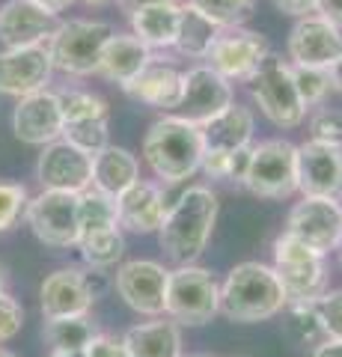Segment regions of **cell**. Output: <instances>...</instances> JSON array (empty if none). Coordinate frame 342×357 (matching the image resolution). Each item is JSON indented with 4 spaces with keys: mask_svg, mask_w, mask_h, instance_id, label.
Returning a JSON list of instances; mask_svg holds the SVG:
<instances>
[{
    "mask_svg": "<svg viewBox=\"0 0 342 357\" xmlns=\"http://www.w3.org/2000/svg\"><path fill=\"white\" fill-rule=\"evenodd\" d=\"M336 256H339V265H342V248H339V250H336Z\"/></svg>",
    "mask_w": 342,
    "mask_h": 357,
    "instance_id": "54",
    "label": "cell"
},
{
    "mask_svg": "<svg viewBox=\"0 0 342 357\" xmlns=\"http://www.w3.org/2000/svg\"><path fill=\"white\" fill-rule=\"evenodd\" d=\"M140 152L143 161L149 164V170L155 173V178L167 185H182L200 173L205 143L200 126L176 114H167L149 126Z\"/></svg>",
    "mask_w": 342,
    "mask_h": 357,
    "instance_id": "3",
    "label": "cell"
},
{
    "mask_svg": "<svg viewBox=\"0 0 342 357\" xmlns=\"http://www.w3.org/2000/svg\"><path fill=\"white\" fill-rule=\"evenodd\" d=\"M253 105L262 110V116L274 122L277 128H297L306 119V107L297 96L292 63L283 54H268L259 72L247 81Z\"/></svg>",
    "mask_w": 342,
    "mask_h": 357,
    "instance_id": "6",
    "label": "cell"
},
{
    "mask_svg": "<svg viewBox=\"0 0 342 357\" xmlns=\"http://www.w3.org/2000/svg\"><path fill=\"white\" fill-rule=\"evenodd\" d=\"M316 13L342 30V0H318V9H316Z\"/></svg>",
    "mask_w": 342,
    "mask_h": 357,
    "instance_id": "45",
    "label": "cell"
},
{
    "mask_svg": "<svg viewBox=\"0 0 342 357\" xmlns=\"http://www.w3.org/2000/svg\"><path fill=\"white\" fill-rule=\"evenodd\" d=\"M241 185L262 199H286L297 194V146L283 137L253 143L250 167Z\"/></svg>",
    "mask_w": 342,
    "mask_h": 357,
    "instance_id": "7",
    "label": "cell"
},
{
    "mask_svg": "<svg viewBox=\"0 0 342 357\" xmlns=\"http://www.w3.org/2000/svg\"><path fill=\"white\" fill-rule=\"evenodd\" d=\"M30 194L21 182H0V232H9L24 218Z\"/></svg>",
    "mask_w": 342,
    "mask_h": 357,
    "instance_id": "37",
    "label": "cell"
},
{
    "mask_svg": "<svg viewBox=\"0 0 342 357\" xmlns=\"http://www.w3.org/2000/svg\"><path fill=\"white\" fill-rule=\"evenodd\" d=\"M238 357H244V354H238Z\"/></svg>",
    "mask_w": 342,
    "mask_h": 357,
    "instance_id": "56",
    "label": "cell"
},
{
    "mask_svg": "<svg viewBox=\"0 0 342 357\" xmlns=\"http://www.w3.org/2000/svg\"><path fill=\"white\" fill-rule=\"evenodd\" d=\"M292 77H295V86H297V96L306 110H316L325 105L330 86V72L327 69H304V66H292Z\"/></svg>",
    "mask_w": 342,
    "mask_h": 357,
    "instance_id": "36",
    "label": "cell"
},
{
    "mask_svg": "<svg viewBox=\"0 0 342 357\" xmlns=\"http://www.w3.org/2000/svg\"><path fill=\"white\" fill-rule=\"evenodd\" d=\"M21 325H24V307L18 304L13 295H0V345L15 340L21 333Z\"/></svg>",
    "mask_w": 342,
    "mask_h": 357,
    "instance_id": "40",
    "label": "cell"
},
{
    "mask_svg": "<svg viewBox=\"0 0 342 357\" xmlns=\"http://www.w3.org/2000/svg\"><path fill=\"white\" fill-rule=\"evenodd\" d=\"M274 274L280 277L283 292L289 301H316L327 292V265L325 256L310 250L289 232L274 238Z\"/></svg>",
    "mask_w": 342,
    "mask_h": 357,
    "instance_id": "8",
    "label": "cell"
},
{
    "mask_svg": "<svg viewBox=\"0 0 342 357\" xmlns=\"http://www.w3.org/2000/svg\"><path fill=\"white\" fill-rule=\"evenodd\" d=\"M60 21L33 0H6L0 6V42L6 48H33L51 39Z\"/></svg>",
    "mask_w": 342,
    "mask_h": 357,
    "instance_id": "20",
    "label": "cell"
},
{
    "mask_svg": "<svg viewBox=\"0 0 342 357\" xmlns=\"http://www.w3.org/2000/svg\"><path fill=\"white\" fill-rule=\"evenodd\" d=\"M78 250H81V259H84L86 268L110 271V268H116L125 256V236H123L119 227L93 232V236H84L78 241Z\"/></svg>",
    "mask_w": 342,
    "mask_h": 357,
    "instance_id": "30",
    "label": "cell"
},
{
    "mask_svg": "<svg viewBox=\"0 0 342 357\" xmlns=\"http://www.w3.org/2000/svg\"><path fill=\"white\" fill-rule=\"evenodd\" d=\"M13 134L27 146H48L63 137V114L57 102V89H39L15 102Z\"/></svg>",
    "mask_w": 342,
    "mask_h": 357,
    "instance_id": "19",
    "label": "cell"
},
{
    "mask_svg": "<svg viewBox=\"0 0 342 357\" xmlns=\"http://www.w3.org/2000/svg\"><path fill=\"white\" fill-rule=\"evenodd\" d=\"M36 178L42 191L84 194L93 185V158L60 137L42 146L36 161Z\"/></svg>",
    "mask_w": 342,
    "mask_h": 357,
    "instance_id": "15",
    "label": "cell"
},
{
    "mask_svg": "<svg viewBox=\"0 0 342 357\" xmlns=\"http://www.w3.org/2000/svg\"><path fill=\"white\" fill-rule=\"evenodd\" d=\"M310 140L342 146V107H316L310 116Z\"/></svg>",
    "mask_w": 342,
    "mask_h": 357,
    "instance_id": "38",
    "label": "cell"
},
{
    "mask_svg": "<svg viewBox=\"0 0 342 357\" xmlns=\"http://www.w3.org/2000/svg\"><path fill=\"white\" fill-rule=\"evenodd\" d=\"M313 357H342V340H325L313 349Z\"/></svg>",
    "mask_w": 342,
    "mask_h": 357,
    "instance_id": "47",
    "label": "cell"
},
{
    "mask_svg": "<svg viewBox=\"0 0 342 357\" xmlns=\"http://www.w3.org/2000/svg\"><path fill=\"white\" fill-rule=\"evenodd\" d=\"M167 280L170 268L155 259H131L116 268L114 286L125 304L140 316L158 319L167 304Z\"/></svg>",
    "mask_w": 342,
    "mask_h": 357,
    "instance_id": "14",
    "label": "cell"
},
{
    "mask_svg": "<svg viewBox=\"0 0 342 357\" xmlns=\"http://www.w3.org/2000/svg\"><path fill=\"white\" fill-rule=\"evenodd\" d=\"M84 357H128L123 337H114V333H98V337L84 349Z\"/></svg>",
    "mask_w": 342,
    "mask_h": 357,
    "instance_id": "41",
    "label": "cell"
},
{
    "mask_svg": "<svg viewBox=\"0 0 342 357\" xmlns=\"http://www.w3.org/2000/svg\"><path fill=\"white\" fill-rule=\"evenodd\" d=\"M0 357H18L15 351H9V349H0Z\"/></svg>",
    "mask_w": 342,
    "mask_h": 357,
    "instance_id": "52",
    "label": "cell"
},
{
    "mask_svg": "<svg viewBox=\"0 0 342 357\" xmlns=\"http://www.w3.org/2000/svg\"><path fill=\"white\" fill-rule=\"evenodd\" d=\"M140 178V161L137 155L125 146H104L93 158V185L95 191H102L107 197L119 199L131 185Z\"/></svg>",
    "mask_w": 342,
    "mask_h": 357,
    "instance_id": "26",
    "label": "cell"
},
{
    "mask_svg": "<svg viewBox=\"0 0 342 357\" xmlns=\"http://www.w3.org/2000/svg\"><path fill=\"white\" fill-rule=\"evenodd\" d=\"M84 3H90V6H102V3H107V0H84Z\"/></svg>",
    "mask_w": 342,
    "mask_h": 357,
    "instance_id": "53",
    "label": "cell"
},
{
    "mask_svg": "<svg viewBox=\"0 0 342 357\" xmlns=\"http://www.w3.org/2000/svg\"><path fill=\"white\" fill-rule=\"evenodd\" d=\"M283 232L304 241L318 256L342 248V199L334 197H301L286 215Z\"/></svg>",
    "mask_w": 342,
    "mask_h": 357,
    "instance_id": "10",
    "label": "cell"
},
{
    "mask_svg": "<svg viewBox=\"0 0 342 357\" xmlns=\"http://www.w3.org/2000/svg\"><path fill=\"white\" fill-rule=\"evenodd\" d=\"M54 66L45 45L33 48H3L0 51V96L24 98L39 89H48Z\"/></svg>",
    "mask_w": 342,
    "mask_h": 357,
    "instance_id": "17",
    "label": "cell"
},
{
    "mask_svg": "<svg viewBox=\"0 0 342 357\" xmlns=\"http://www.w3.org/2000/svg\"><path fill=\"white\" fill-rule=\"evenodd\" d=\"M95 298L86 286V274L78 265H65L51 271L39 286V310L48 319H72L90 316Z\"/></svg>",
    "mask_w": 342,
    "mask_h": 357,
    "instance_id": "16",
    "label": "cell"
},
{
    "mask_svg": "<svg viewBox=\"0 0 342 357\" xmlns=\"http://www.w3.org/2000/svg\"><path fill=\"white\" fill-rule=\"evenodd\" d=\"M128 357H182V328L173 319H152L123 333Z\"/></svg>",
    "mask_w": 342,
    "mask_h": 357,
    "instance_id": "25",
    "label": "cell"
},
{
    "mask_svg": "<svg viewBox=\"0 0 342 357\" xmlns=\"http://www.w3.org/2000/svg\"><path fill=\"white\" fill-rule=\"evenodd\" d=\"M6 292V271H3V265H0V295Z\"/></svg>",
    "mask_w": 342,
    "mask_h": 357,
    "instance_id": "50",
    "label": "cell"
},
{
    "mask_svg": "<svg viewBox=\"0 0 342 357\" xmlns=\"http://www.w3.org/2000/svg\"><path fill=\"white\" fill-rule=\"evenodd\" d=\"M155 60V51H149L134 33H114L102 51V63H98V75L107 77L110 84L119 89H128L140 77V72Z\"/></svg>",
    "mask_w": 342,
    "mask_h": 357,
    "instance_id": "22",
    "label": "cell"
},
{
    "mask_svg": "<svg viewBox=\"0 0 342 357\" xmlns=\"http://www.w3.org/2000/svg\"><path fill=\"white\" fill-rule=\"evenodd\" d=\"M191 357H212V354H191Z\"/></svg>",
    "mask_w": 342,
    "mask_h": 357,
    "instance_id": "55",
    "label": "cell"
},
{
    "mask_svg": "<svg viewBox=\"0 0 342 357\" xmlns=\"http://www.w3.org/2000/svg\"><path fill=\"white\" fill-rule=\"evenodd\" d=\"M33 3H39V6H45L48 13H54V15H60L63 9H69L75 0H33Z\"/></svg>",
    "mask_w": 342,
    "mask_h": 357,
    "instance_id": "48",
    "label": "cell"
},
{
    "mask_svg": "<svg viewBox=\"0 0 342 357\" xmlns=\"http://www.w3.org/2000/svg\"><path fill=\"white\" fill-rule=\"evenodd\" d=\"M98 325L90 316H72V319H48L42 328V337L57 354H78L98 337Z\"/></svg>",
    "mask_w": 342,
    "mask_h": 357,
    "instance_id": "29",
    "label": "cell"
},
{
    "mask_svg": "<svg viewBox=\"0 0 342 357\" xmlns=\"http://www.w3.org/2000/svg\"><path fill=\"white\" fill-rule=\"evenodd\" d=\"M283 312H286L283 331L295 345H313L316 349V345L325 342V333H322V325H318L313 301H289Z\"/></svg>",
    "mask_w": 342,
    "mask_h": 357,
    "instance_id": "33",
    "label": "cell"
},
{
    "mask_svg": "<svg viewBox=\"0 0 342 357\" xmlns=\"http://www.w3.org/2000/svg\"><path fill=\"white\" fill-rule=\"evenodd\" d=\"M51 357H84V351H78V354H57V351H51Z\"/></svg>",
    "mask_w": 342,
    "mask_h": 357,
    "instance_id": "51",
    "label": "cell"
},
{
    "mask_svg": "<svg viewBox=\"0 0 342 357\" xmlns=\"http://www.w3.org/2000/svg\"><path fill=\"white\" fill-rule=\"evenodd\" d=\"M330 86H334L336 93H342V57L330 66Z\"/></svg>",
    "mask_w": 342,
    "mask_h": 357,
    "instance_id": "49",
    "label": "cell"
},
{
    "mask_svg": "<svg viewBox=\"0 0 342 357\" xmlns=\"http://www.w3.org/2000/svg\"><path fill=\"white\" fill-rule=\"evenodd\" d=\"M24 220L30 232L45 248L69 250L81 241V220H78V194L65 191H42L30 197L24 208Z\"/></svg>",
    "mask_w": 342,
    "mask_h": 357,
    "instance_id": "9",
    "label": "cell"
},
{
    "mask_svg": "<svg viewBox=\"0 0 342 357\" xmlns=\"http://www.w3.org/2000/svg\"><path fill=\"white\" fill-rule=\"evenodd\" d=\"M128 21H131V33H134L149 51H167L176 45V36H179L182 3L179 0H170V3L146 6L131 15Z\"/></svg>",
    "mask_w": 342,
    "mask_h": 357,
    "instance_id": "27",
    "label": "cell"
},
{
    "mask_svg": "<svg viewBox=\"0 0 342 357\" xmlns=\"http://www.w3.org/2000/svg\"><path fill=\"white\" fill-rule=\"evenodd\" d=\"M125 93L146 107L173 114V110H179V102H182V72L173 63L152 60Z\"/></svg>",
    "mask_w": 342,
    "mask_h": 357,
    "instance_id": "23",
    "label": "cell"
},
{
    "mask_svg": "<svg viewBox=\"0 0 342 357\" xmlns=\"http://www.w3.org/2000/svg\"><path fill=\"white\" fill-rule=\"evenodd\" d=\"M220 312V283L203 265H179L167 280L164 316L179 328H200Z\"/></svg>",
    "mask_w": 342,
    "mask_h": 357,
    "instance_id": "5",
    "label": "cell"
},
{
    "mask_svg": "<svg viewBox=\"0 0 342 357\" xmlns=\"http://www.w3.org/2000/svg\"><path fill=\"white\" fill-rule=\"evenodd\" d=\"M57 102L63 114V128L75 122H93V119H110V105L104 96L81 86H65L57 89Z\"/></svg>",
    "mask_w": 342,
    "mask_h": 357,
    "instance_id": "31",
    "label": "cell"
},
{
    "mask_svg": "<svg viewBox=\"0 0 342 357\" xmlns=\"http://www.w3.org/2000/svg\"><path fill=\"white\" fill-rule=\"evenodd\" d=\"M167 197L161 185L152 178H137L128 191L116 199V218L119 229L137 232V236H152L161 229L164 215H167Z\"/></svg>",
    "mask_w": 342,
    "mask_h": 357,
    "instance_id": "21",
    "label": "cell"
},
{
    "mask_svg": "<svg viewBox=\"0 0 342 357\" xmlns=\"http://www.w3.org/2000/svg\"><path fill=\"white\" fill-rule=\"evenodd\" d=\"M185 6L196 9L217 27H238L253 15V0H185Z\"/></svg>",
    "mask_w": 342,
    "mask_h": 357,
    "instance_id": "34",
    "label": "cell"
},
{
    "mask_svg": "<svg viewBox=\"0 0 342 357\" xmlns=\"http://www.w3.org/2000/svg\"><path fill=\"white\" fill-rule=\"evenodd\" d=\"M325 340H342V289H327L313 301Z\"/></svg>",
    "mask_w": 342,
    "mask_h": 357,
    "instance_id": "39",
    "label": "cell"
},
{
    "mask_svg": "<svg viewBox=\"0 0 342 357\" xmlns=\"http://www.w3.org/2000/svg\"><path fill=\"white\" fill-rule=\"evenodd\" d=\"M200 170L208 178H229V155L226 152H212L205 149L203 152V161H200Z\"/></svg>",
    "mask_w": 342,
    "mask_h": 357,
    "instance_id": "42",
    "label": "cell"
},
{
    "mask_svg": "<svg viewBox=\"0 0 342 357\" xmlns=\"http://www.w3.org/2000/svg\"><path fill=\"white\" fill-rule=\"evenodd\" d=\"M342 57V30L318 13L295 18L286 36V60L304 69H327Z\"/></svg>",
    "mask_w": 342,
    "mask_h": 357,
    "instance_id": "12",
    "label": "cell"
},
{
    "mask_svg": "<svg viewBox=\"0 0 342 357\" xmlns=\"http://www.w3.org/2000/svg\"><path fill=\"white\" fill-rule=\"evenodd\" d=\"M247 167H250V146L229 155V182H244Z\"/></svg>",
    "mask_w": 342,
    "mask_h": 357,
    "instance_id": "44",
    "label": "cell"
},
{
    "mask_svg": "<svg viewBox=\"0 0 342 357\" xmlns=\"http://www.w3.org/2000/svg\"><path fill=\"white\" fill-rule=\"evenodd\" d=\"M235 102V89L226 77H220L212 66L196 63L187 72H182V102L176 116H182L194 126H205L212 122L217 114Z\"/></svg>",
    "mask_w": 342,
    "mask_h": 357,
    "instance_id": "13",
    "label": "cell"
},
{
    "mask_svg": "<svg viewBox=\"0 0 342 357\" xmlns=\"http://www.w3.org/2000/svg\"><path fill=\"white\" fill-rule=\"evenodd\" d=\"M268 54H271V45L265 39V33L238 24V27L220 30L215 48L205 57V66H212L229 84H247L259 72V66L265 63Z\"/></svg>",
    "mask_w": 342,
    "mask_h": 357,
    "instance_id": "11",
    "label": "cell"
},
{
    "mask_svg": "<svg viewBox=\"0 0 342 357\" xmlns=\"http://www.w3.org/2000/svg\"><path fill=\"white\" fill-rule=\"evenodd\" d=\"M274 9L283 15H292V18H304V15H313L318 9V0H271Z\"/></svg>",
    "mask_w": 342,
    "mask_h": 357,
    "instance_id": "43",
    "label": "cell"
},
{
    "mask_svg": "<svg viewBox=\"0 0 342 357\" xmlns=\"http://www.w3.org/2000/svg\"><path fill=\"white\" fill-rule=\"evenodd\" d=\"M297 191L342 199V146L304 140L297 146Z\"/></svg>",
    "mask_w": 342,
    "mask_h": 357,
    "instance_id": "18",
    "label": "cell"
},
{
    "mask_svg": "<svg viewBox=\"0 0 342 357\" xmlns=\"http://www.w3.org/2000/svg\"><path fill=\"white\" fill-rule=\"evenodd\" d=\"M63 140L72 143L75 149L86 152L90 158H95L104 146H110V131L107 119H93V122H75V126L63 128Z\"/></svg>",
    "mask_w": 342,
    "mask_h": 357,
    "instance_id": "35",
    "label": "cell"
},
{
    "mask_svg": "<svg viewBox=\"0 0 342 357\" xmlns=\"http://www.w3.org/2000/svg\"><path fill=\"white\" fill-rule=\"evenodd\" d=\"M220 30L224 27H217L212 24L205 15H200L196 9L191 6H185L182 3V21H179V36H176V45L173 48L182 54V57L187 60H205L208 57V51L215 48V42L220 36Z\"/></svg>",
    "mask_w": 342,
    "mask_h": 357,
    "instance_id": "28",
    "label": "cell"
},
{
    "mask_svg": "<svg viewBox=\"0 0 342 357\" xmlns=\"http://www.w3.org/2000/svg\"><path fill=\"white\" fill-rule=\"evenodd\" d=\"M289 304L280 277L265 262H238L220 283V316L238 325H256L280 316Z\"/></svg>",
    "mask_w": 342,
    "mask_h": 357,
    "instance_id": "2",
    "label": "cell"
},
{
    "mask_svg": "<svg viewBox=\"0 0 342 357\" xmlns=\"http://www.w3.org/2000/svg\"><path fill=\"white\" fill-rule=\"evenodd\" d=\"M155 3H170V0H116L119 13L128 15V18L134 13H140V9H146V6H155Z\"/></svg>",
    "mask_w": 342,
    "mask_h": 357,
    "instance_id": "46",
    "label": "cell"
},
{
    "mask_svg": "<svg viewBox=\"0 0 342 357\" xmlns=\"http://www.w3.org/2000/svg\"><path fill=\"white\" fill-rule=\"evenodd\" d=\"M217 208V194L208 185H187L176 197V203L167 206V215L158 229V244L167 262H173L176 268L196 265L212 241Z\"/></svg>",
    "mask_w": 342,
    "mask_h": 357,
    "instance_id": "1",
    "label": "cell"
},
{
    "mask_svg": "<svg viewBox=\"0 0 342 357\" xmlns=\"http://www.w3.org/2000/svg\"><path fill=\"white\" fill-rule=\"evenodd\" d=\"M78 220H81V238L93 236V232L119 227L116 199L95 191V188H86L84 194H78Z\"/></svg>",
    "mask_w": 342,
    "mask_h": 357,
    "instance_id": "32",
    "label": "cell"
},
{
    "mask_svg": "<svg viewBox=\"0 0 342 357\" xmlns=\"http://www.w3.org/2000/svg\"><path fill=\"white\" fill-rule=\"evenodd\" d=\"M203 131V143L212 152H226L233 155L244 146H253V131H256V116L253 110L233 102L224 114H217L212 122H205L200 128Z\"/></svg>",
    "mask_w": 342,
    "mask_h": 357,
    "instance_id": "24",
    "label": "cell"
},
{
    "mask_svg": "<svg viewBox=\"0 0 342 357\" xmlns=\"http://www.w3.org/2000/svg\"><path fill=\"white\" fill-rule=\"evenodd\" d=\"M114 24L98 18H69L54 27L51 39L45 42V51L51 57L54 72H63L69 77H86L98 72L102 51L107 39L114 36Z\"/></svg>",
    "mask_w": 342,
    "mask_h": 357,
    "instance_id": "4",
    "label": "cell"
}]
</instances>
